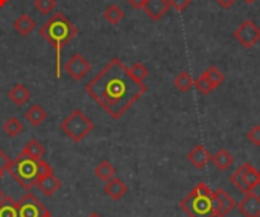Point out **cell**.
Returning a JSON list of instances; mask_svg holds the SVG:
<instances>
[{"label": "cell", "instance_id": "6da1fadb", "mask_svg": "<svg viewBox=\"0 0 260 217\" xmlns=\"http://www.w3.org/2000/svg\"><path fill=\"white\" fill-rule=\"evenodd\" d=\"M88 96L114 120H119L146 91L143 82H137L129 68L113 58L87 85Z\"/></svg>", "mask_w": 260, "mask_h": 217}, {"label": "cell", "instance_id": "7a4b0ae2", "mask_svg": "<svg viewBox=\"0 0 260 217\" xmlns=\"http://www.w3.org/2000/svg\"><path fill=\"white\" fill-rule=\"evenodd\" d=\"M40 35L55 49V76L59 78L61 50L78 35V27L64 14L56 12L41 26Z\"/></svg>", "mask_w": 260, "mask_h": 217}, {"label": "cell", "instance_id": "3957f363", "mask_svg": "<svg viewBox=\"0 0 260 217\" xmlns=\"http://www.w3.org/2000/svg\"><path fill=\"white\" fill-rule=\"evenodd\" d=\"M6 172L15 183H18L20 187L29 192L32 187L37 186L40 178L53 173V169L41 158L35 160L20 154L15 160H11Z\"/></svg>", "mask_w": 260, "mask_h": 217}, {"label": "cell", "instance_id": "277c9868", "mask_svg": "<svg viewBox=\"0 0 260 217\" xmlns=\"http://www.w3.org/2000/svg\"><path fill=\"white\" fill-rule=\"evenodd\" d=\"M181 210L189 217H215L213 192L204 183H200L181 202Z\"/></svg>", "mask_w": 260, "mask_h": 217}, {"label": "cell", "instance_id": "5b68a950", "mask_svg": "<svg viewBox=\"0 0 260 217\" xmlns=\"http://www.w3.org/2000/svg\"><path fill=\"white\" fill-rule=\"evenodd\" d=\"M93 128H94V123L81 110H73V113H70L61 122L62 132L75 143H81L93 131Z\"/></svg>", "mask_w": 260, "mask_h": 217}, {"label": "cell", "instance_id": "8992f818", "mask_svg": "<svg viewBox=\"0 0 260 217\" xmlns=\"http://www.w3.org/2000/svg\"><path fill=\"white\" fill-rule=\"evenodd\" d=\"M230 183L244 195H247L260 186V172L250 163H244L238 167V170L233 172Z\"/></svg>", "mask_w": 260, "mask_h": 217}, {"label": "cell", "instance_id": "52a82bcc", "mask_svg": "<svg viewBox=\"0 0 260 217\" xmlns=\"http://www.w3.org/2000/svg\"><path fill=\"white\" fill-rule=\"evenodd\" d=\"M233 35L244 47L250 49L260 41V27L253 20H245Z\"/></svg>", "mask_w": 260, "mask_h": 217}, {"label": "cell", "instance_id": "ba28073f", "mask_svg": "<svg viewBox=\"0 0 260 217\" xmlns=\"http://www.w3.org/2000/svg\"><path fill=\"white\" fill-rule=\"evenodd\" d=\"M18 217H41L43 213L47 210L30 192H27L18 202Z\"/></svg>", "mask_w": 260, "mask_h": 217}, {"label": "cell", "instance_id": "9c48e42d", "mask_svg": "<svg viewBox=\"0 0 260 217\" xmlns=\"http://www.w3.org/2000/svg\"><path fill=\"white\" fill-rule=\"evenodd\" d=\"M64 70L66 73L75 79V81H81L87 73L91 71V64L81 55V53H75L66 64H64Z\"/></svg>", "mask_w": 260, "mask_h": 217}, {"label": "cell", "instance_id": "30bf717a", "mask_svg": "<svg viewBox=\"0 0 260 217\" xmlns=\"http://www.w3.org/2000/svg\"><path fill=\"white\" fill-rule=\"evenodd\" d=\"M236 207L235 199L222 189H218L213 192V208L215 217H225L232 213V210Z\"/></svg>", "mask_w": 260, "mask_h": 217}, {"label": "cell", "instance_id": "8fae6325", "mask_svg": "<svg viewBox=\"0 0 260 217\" xmlns=\"http://www.w3.org/2000/svg\"><path fill=\"white\" fill-rule=\"evenodd\" d=\"M238 208L245 217H260V198L256 193L250 192L238 204Z\"/></svg>", "mask_w": 260, "mask_h": 217}, {"label": "cell", "instance_id": "7c38bea8", "mask_svg": "<svg viewBox=\"0 0 260 217\" xmlns=\"http://www.w3.org/2000/svg\"><path fill=\"white\" fill-rule=\"evenodd\" d=\"M186 158H187V161H189L193 167H197V169H204V167L212 161L210 152H209L204 146H201V144L195 146V148L187 154Z\"/></svg>", "mask_w": 260, "mask_h": 217}, {"label": "cell", "instance_id": "4fadbf2b", "mask_svg": "<svg viewBox=\"0 0 260 217\" xmlns=\"http://www.w3.org/2000/svg\"><path fill=\"white\" fill-rule=\"evenodd\" d=\"M169 2L168 0H146L143 11L146 12V15L154 20L158 21L168 11H169Z\"/></svg>", "mask_w": 260, "mask_h": 217}, {"label": "cell", "instance_id": "5bb4252c", "mask_svg": "<svg viewBox=\"0 0 260 217\" xmlns=\"http://www.w3.org/2000/svg\"><path fill=\"white\" fill-rule=\"evenodd\" d=\"M105 195H108L113 201H119L122 199L126 193H128V186L117 176L111 178L110 181H107L105 189H104Z\"/></svg>", "mask_w": 260, "mask_h": 217}, {"label": "cell", "instance_id": "9a60e30c", "mask_svg": "<svg viewBox=\"0 0 260 217\" xmlns=\"http://www.w3.org/2000/svg\"><path fill=\"white\" fill-rule=\"evenodd\" d=\"M37 187L40 189V192L46 196H53L59 187H61V183L59 179L53 175V173H49L43 178H40V181L37 183Z\"/></svg>", "mask_w": 260, "mask_h": 217}, {"label": "cell", "instance_id": "2e32d148", "mask_svg": "<svg viewBox=\"0 0 260 217\" xmlns=\"http://www.w3.org/2000/svg\"><path fill=\"white\" fill-rule=\"evenodd\" d=\"M8 97L12 103H15L17 106H21L24 105L29 99H30V91L23 85V84H15L9 93H8Z\"/></svg>", "mask_w": 260, "mask_h": 217}, {"label": "cell", "instance_id": "e0dca14e", "mask_svg": "<svg viewBox=\"0 0 260 217\" xmlns=\"http://www.w3.org/2000/svg\"><path fill=\"white\" fill-rule=\"evenodd\" d=\"M47 119L46 111L43 110L41 105L34 103L27 111H26V120L32 125V126H41L44 123V120Z\"/></svg>", "mask_w": 260, "mask_h": 217}, {"label": "cell", "instance_id": "ac0fdd59", "mask_svg": "<svg viewBox=\"0 0 260 217\" xmlns=\"http://www.w3.org/2000/svg\"><path fill=\"white\" fill-rule=\"evenodd\" d=\"M14 29H15L20 35L27 37V35H30V32L35 29V21L30 18V15L21 14V15L14 21Z\"/></svg>", "mask_w": 260, "mask_h": 217}, {"label": "cell", "instance_id": "d6986e66", "mask_svg": "<svg viewBox=\"0 0 260 217\" xmlns=\"http://www.w3.org/2000/svg\"><path fill=\"white\" fill-rule=\"evenodd\" d=\"M212 163H213L219 170H229V169L233 166L235 158H233V155H232L229 151L221 149L219 152H216V154L212 157Z\"/></svg>", "mask_w": 260, "mask_h": 217}, {"label": "cell", "instance_id": "ffe728a7", "mask_svg": "<svg viewBox=\"0 0 260 217\" xmlns=\"http://www.w3.org/2000/svg\"><path fill=\"white\" fill-rule=\"evenodd\" d=\"M116 173H117L116 167H114L113 164H110L107 160L101 161V163L94 167V175H96L99 179H102L104 183H107V181H110L111 178H114Z\"/></svg>", "mask_w": 260, "mask_h": 217}, {"label": "cell", "instance_id": "44dd1931", "mask_svg": "<svg viewBox=\"0 0 260 217\" xmlns=\"http://www.w3.org/2000/svg\"><path fill=\"white\" fill-rule=\"evenodd\" d=\"M44 146L38 141V140H29L26 143V146L21 149V155H26L29 158H35V160H40L43 155H44Z\"/></svg>", "mask_w": 260, "mask_h": 217}, {"label": "cell", "instance_id": "7402d4cb", "mask_svg": "<svg viewBox=\"0 0 260 217\" xmlns=\"http://www.w3.org/2000/svg\"><path fill=\"white\" fill-rule=\"evenodd\" d=\"M0 217H18L17 202L9 196H3L0 201Z\"/></svg>", "mask_w": 260, "mask_h": 217}, {"label": "cell", "instance_id": "603a6c76", "mask_svg": "<svg viewBox=\"0 0 260 217\" xmlns=\"http://www.w3.org/2000/svg\"><path fill=\"white\" fill-rule=\"evenodd\" d=\"M125 14L123 11L117 6V5H110L105 11H104V18L110 23V24H117L123 20Z\"/></svg>", "mask_w": 260, "mask_h": 217}, {"label": "cell", "instance_id": "cb8c5ba5", "mask_svg": "<svg viewBox=\"0 0 260 217\" xmlns=\"http://www.w3.org/2000/svg\"><path fill=\"white\" fill-rule=\"evenodd\" d=\"M174 85L181 91V93H187L192 87H193V79L187 71H181L175 79H174Z\"/></svg>", "mask_w": 260, "mask_h": 217}, {"label": "cell", "instance_id": "d4e9b609", "mask_svg": "<svg viewBox=\"0 0 260 217\" xmlns=\"http://www.w3.org/2000/svg\"><path fill=\"white\" fill-rule=\"evenodd\" d=\"M3 131L9 135V137H17L18 134H21L23 131V125L17 117H9L5 123H3Z\"/></svg>", "mask_w": 260, "mask_h": 217}, {"label": "cell", "instance_id": "484cf974", "mask_svg": "<svg viewBox=\"0 0 260 217\" xmlns=\"http://www.w3.org/2000/svg\"><path fill=\"white\" fill-rule=\"evenodd\" d=\"M204 75H206V78L212 82V85L215 87V88H218L222 82H224V75H222V71L218 68V67H209L206 71H204Z\"/></svg>", "mask_w": 260, "mask_h": 217}, {"label": "cell", "instance_id": "4316f807", "mask_svg": "<svg viewBox=\"0 0 260 217\" xmlns=\"http://www.w3.org/2000/svg\"><path fill=\"white\" fill-rule=\"evenodd\" d=\"M193 85L198 88V91L201 93V94H210L213 90H215V87L212 85V82L206 78V75L203 73L200 78H197L195 81H193Z\"/></svg>", "mask_w": 260, "mask_h": 217}, {"label": "cell", "instance_id": "83f0119b", "mask_svg": "<svg viewBox=\"0 0 260 217\" xmlns=\"http://www.w3.org/2000/svg\"><path fill=\"white\" fill-rule=\"evenodd\" d=\"M129 73H131V76H133L137 82H143V81L148 78L149 70H148L142 62H136V64L129 68Z\"/></svg>", "mask_w": 260, "mask_h": 217}, {"label": "cell", "instance_id": "f1b7e54d", "mask_svg": "<svg viewBox=\"0 0 260 217\" xmlns=\"http://www.w3.org/2000/svg\"><path fill=\"white\" fill-rule=\"evenodd\" d=\"M34 6H35V9L40 14L47 15V14H50L55 9L56 0H34Z\"/></svg>", "mask_w": 260, "mask_h": 217}, {"label": "cell", "instance_id": "f546056e", "mask_svg": "<svg viewBox=\"0 0 260 217\" xmlns=\"http://www.w3.org/2000/svg\"><path fill=\"white\" fill-rule=\"evenodd\" d=\"M247 137H248V140L253 143V144H256V146H260V126H254L253 129H250L248 131V134H247Z\"/></svg>", "mask_w": 260, "mask_h": 217}, {"label": "cell", "instance_id": "4dcf8cb0", "mask_svg": "<svg viewBox=\"0 0 260 217\" xmlns=\"http://www.w3.org/2000/svg\"><path fill=\"white\" fill-rule=\"evenodd\" d=\"M168 2H169V6H172L177 11H184L192 3V0H168Z\"/></svg>", "mask_w": 260, "mask_h": 217}, {"label": "cell", "instance_id": "1f68e13d", "mask_svg": "<svg viewBox=\"0 0 260 217\" xmlns=\"http://www.w3.org/2000/svg\"><path fill=\"white\" fill-rule=\"evenodd\" d=\"M9 163H11V158L0 149V178L3 176V173L6 172V169H8V166H9Z\"/></svg>", "mask_w": 260, "mask_h": 217}, {"label": "cell", "instance_id": "d6a6232c", "mask_svg": "<svg viewBox=\"0 0 260 217\" xmlns=\"http://www.w3.org/2000/svg\"><path fill=\"white\" fill-rule=\"evenodd\" d=\"M128 3H129V6H133L136 9H143L146 0H128Z\"/></svg>", "mask_w": 260, "mask_h": 217}, {"label": "cell", "instance_id": "836d02e7", "mask_svg": "<svg viewBox=\"0 0 260 217\" xmlns=\"http://www.w3.org/2000/svg\"><path fill=\"white\" fill-rule=\"evenodd\" d=\"M216 2H218L219 6H222L224 9H229V8H232V6L235 5L236 0H216Z\"/></svg>", "mask_w": 260, "mask_h": 217}, {"label": "cell", "instance_id": "e575fe53", "mask_svg": "<svg viewBox=\"0 0 260 217\" xmlns=\"http://www.w3.org/2000/svg\"><path fill=\"white\" fill-rule=\"evenodd\" d=\"M41 217H53V216H52V213H50L49 210H46V211L43 213V216H41Z\"/></svg>", "mask_w": 260, "mask_h": 217}, {"label": "cell", "instance_id": "d590c367", "mask_svg": "<svg viewBox=\"0 0 260 217\" xmlns=\"http://www.w3.org/2000/svg\"><path fill=\"white\" fill-rule=\"evenodd\" d=\"M8 2H9V0H0V8H3Z\"/></svg>", "mask_w": 260, "mask_h": 217}, {"label": "cell", "instance_id": "8d00e7d4", "mask_svg": "<svg viewBox=\"0 0 260 217\" xmlns=\"http://www.w3.org/2000/svg\"><path fill=\"white\" fill-rule=\"evenodd\" d=\"M87 217H102V216H101V214H98V213H90Z\"/></svg>", "mask_w": 260, "mask_h": 217}, {"label": "cell", "instance_id": "74e56055", "mask_svg": "<svg viewBox=\"0 0 260 217\" xmlns=\"http://www.w3.org/2000/svg\"><path fill=\"white\" fill-rule=\"evenodd\" d=\"M3 196H5V193H3V190H2V189H0V201H2V199H3Z\"/></svg>", "mask_w": 260, "mask_h": 217}, {"label": "cell", "instance_id": "f35d334b", "mask_svg": "<svg viewBox=\"0 0 260 217\" xmlns=\"http://www.w3.org/2000/svg\"><path fill=\"white\" fill-rule=\"evenodd\" d=\"M244 2H245V3H254L256 0H244Z\"/></svg>", "mask_w": 260, "mask_h": 217}]
</instances>
